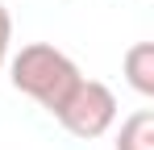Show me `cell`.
<instances>
[{"label": "cell", "instance_id": "1", "mask_svg": "<svg viewBox=\"0 0 154 150\" xmlns=\"http://www.w3.org/2000/svg\"><path fill=\"white\" fill-rule=\"evenodd\" d=\"M8 79H13V88H17L21 96L38 100L54 117V113L63 108V100L75 92V83L83 79V71L75 67V58L63 54L58 46H50V42H29V46H21L8 58Z\"/></svg>", "mask_w": 154, "mask_h": 150}, {"label": "cell", "instance_id": "2", "mask_svg": "<svg viewBox=\"0 0 154 150\" xmlns=\"http://www.w3.org/2000/svg\"><path fill=\"white\" fill-rule=\"evenodd\" d=\"M58 125L79 138V142H92V138H104L112 121H117V96H112V88L100 83V79H79L75 92L63 100V108L54 113Z\"/></svg>", "mask_w": 154, "mask_h": 150}, {"label": "cell", "instance_id": "3", "mask_svg": "<svg viewBox=\"0 0 154 150\" xmlns=\"http://www.w3.org/2000/svg\"><path fill=\"white\" fill-rule=\"evenodd\" d=\"M121 67L137 96H154V42H133L121 58Z\"/></svg>", "mask_w": 154, "mask_h": 150}, {"label": "cell", "instance_id": "4", "mask_svg": "<svg viewBox=\"0 0 154 150\" xmlns=\"http://www.w3.org/2000/svg\"><path fill=\"white\" fill-rule=\"evenodd\" d=\"M117 150H154V113L150 108H137L121 121Z\"/></svg>", "mask_w": 154, "mask_h": 150}, {"label": "cell", "instance_id": "5", "mask_svg": "<svg viewBox=\"0 0 154 150\" xmlns=\"http://www.w3.org/2000/svg\"><path fill=\"white\" fill-rule=\"evenodd\" d=\"M8 42H13V17H8V8L0 4V67L8 63Z\"/></svg>", "mask_w": 154, "mask_h": 150}]
</instances>
